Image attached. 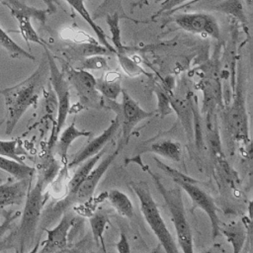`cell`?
Instances as JSON below:
<instances>
[{
	"label": "cell",
	"mask_w": 253,
	"mask_h": 253,
	"mask_svg": "<svg viewBox=\"0 0 253 253\" xmlns=\"http://www.w3.org/2000/svg\"><path fill=\"white\" fill-rule=\"evenodd\" d=\"M45 67L42 64L32 75L22 82L0 90L6 107L5 133L10 135L25 112L36 103L42 77Z\"/></svg>",
	"instance_id": "1"
},
{
	"label": "cell",
	"mask_w": 253,
	"mask_h": 253,
	"mask_svg": "<svg viewBox=\"0 0 253 253\" xmlns=\"http://www.w3.org/2000/svg\"><path fill=\"white\" fill-rule=\"evenodd\" d=\"M138 164L141 166V169L146 171L151 177L157 191L163 198V201L169 211L170 218L175 227L176 236L178 245L184 253H193L194 245H193V234L191 230V226L188 222L185 208L181 195V188L179 186L168 188L166 187L158 175L154 173L149 166L144 165L138 156Z\"/></svg>",
	"instance_id": "2"
},
{
	"label": "cell",
	"mask_w": 253,
	"mask_h": 253,
	"mask_svg": "<svg viewBox=\"0 0 253 253\" xmlns=\"http://www.w3.org/2000/svg\"><path fill=\"white\" fill-rule=\"evenodd\" d=\"M44 183L43 175H39L34 187L28 190L21 221L17 228V244L21 252H24L34 241L44 202L42 193Z\"/></svg>",
	"instance_id": "3"
},
{
	"label": "cell",
	"mask_w": 253,
	"mask_h": 253,
	"mask_svg": "<svg viewBox=\"0 0 253 253\" xmlns=\"http://www.w3.org/2000/svg\"><path fill=\"white\" fill-rule=\"evenodd\" d=\"M131 189L136 194L139 201L140 211L149 225L150 229L168 253H178V245L176 244L172 234L167 228V225L160 213V211L148 189V186L144 182H132L130 184Z\"/></svg>",
	"instance_id": "4"
},
{
	"label": "cell",
	"mask_w": 253,
	"mask_h": 253,
	"mask_svg": "<svg viewBox=\"0 0 253 253\" xmlns=\"http://www.w3.org/2000/svg\"><path fill=\"white\" fill-rule=\"evenodd\" d=\"M45 49L46 55H47V66L49 69L50 74V82L53 87V90L55 91L56 97H57V118H56V124L52 130V134L49 139L48 146L52 147V145L55 143L57 136L59 132L62 130V127L65 125L67 115L69 113L70 109V94H69V86L67 81L64 79L63 74L59 71L57 65L55 64L54 58L49 53L47 47H43Z\"/></svg>",
	"instance_id": "5"
},
{
	"label": "cell",
	"mask_w": 253,
	"mask_h": 253,
	"mask_svg": "<svg viewBox=\"0 0 253 253\" xmlns=\"http://www.w3.org/2000/svg\"><path fill=\"white\" fill-rule=\"evenodd\" d=\"M126 144V143L121 139V142L118 145V147L112 153L108 154L104 159H102L98 165L96 164L97 167L93 168L91 170V172L88 174V176L85 178V180L81 183V185L79 186V188L77 189L75 194L72 195L71 197H67V199L64 201V204H69L70 202L71 203H73V202L84 203L87 200H89L93 196L101 178L104 176V174L106 173L108 168L111 166V164L117 158V156L120 154L121 150L123 149V147Z\"/></svg>",
	"instance_id": "6"
},
{
	"label": "cell",
	"mask_w": 253,
	"mask_h": 253,
	"mask_svg": "<svg viewBox=\"0 0 253 253\" xmlns=\"http://www.w3.org/2000/svg\"><path fill=\"white\" fill-rule=\"evenodd\" d=\"M121 93L122 103L119 106L120 112L117 116L120 120V126H122V140L127 143L129 135L132 129L135 127V126L141 121L151 117L152 113L143 110L139 106V104L134 99H132L130 95L125 90H122Z\"/></svg>",
	"instance_id": "7"
},
{
	"label": "cell",
	"mask_w": 253,
	"mask_h": 253,
	"mask_svg": "<svg viewBox=\"0 0 253 253\" xmlns=\"http://www.w3.org/2000/svg\"><path fill=\"white\" fill-rule=\"evenodd\" d=\"M176 184L190 197L193 203V209L199 208L207 213L211 226V236L214 239L220 233V221L217 215L216 206L211 197L207 192L198 187L196 183L176 182Z\"/></svg>",
	"instance_id": "8"
},
{
	"label": "cell",
	"mask_w": 253,
	"mask_h": 253,
	"mask_svg": "<svg viewBox=\"0 0 253 253\" xmlns=\"http://www.w3.org/2000/svg\"><path fill=\"white\" fill-rule=\"evenodd\" d=\"M175 23L183 30L194 34L210 36L218 40L220 31L215 18L207 13H185L177 15Z\"/></svg>",
	"instance_id": "9"
},
{
	"label": "cell",
	"mask_w": 253,
	"mask_h": 253,
	"mask_svg": "<svg viewBox=\"0 0 253 253\" xmlns=\"http://www.w3.org/2000/svg\"><path fill=\"white\" fill-rule=\"evenodd\" d=\"M75 222L74 216L66 212L63 214L58 224L52 229H45L46 239L42 242L41 252L62 251L67 246L68 232Z\"/></svg>",
	"instance_id": "10"
},
{
	"label": "cell",
	"mask_w": 253,
	"mask_h": 253,
	"mask_svg": "<svg viewBox=\"0 0 253 253\" xmlns=\"http://www.w3.org/2000/svg\"><path fill=\"white\" fill-rule=\"evenodd\" d=\"M120 126V120L117 116L109 125V126L97 137H95L93 140H91L87 145H85L72 159V161L69 163V167H75L78 166L80 163L85 161L86 159L94 156L97 154L100 150H102L105 145L108 143V141L115 135L118 128Z\"/></svg>",
	"instance_id": "11"
},
{
	"label": "cell",
	"mask_w": 253,
	"mask_h": 253,
	"mask_svg": "<svg viewBox=\"0 0 253 253\" xmlns=\"http://www.w3.org/2000/svg\"><path fill=\"white\" fill-rule=\"evenodd\" d=\"M28 180H17L0 184V208L12 205H20L29 190Z\"/></svg>",
	"instance_id": "12"
},
{
	"label": "cell",
	"mask_w": 253,
	"mask_h": 253,
	"mask_svg": "<svg viewBox=\"0 0 253 253\" xmlns=\"http://www.w3.org/2000/svg\"><path fill=\"white\" fill-rule=\"evenodd\" d=\"M10 13L16 19L19 27V33L21 34L23 39L26 41V42L28 43L35 42L43 47H47L45 42L40 38V36L38 35V33L36 32V30L34 29L31 23L32 18H35L36 20H38L37 16L34 13L28 12V11H21V10L12 11Z\"/></svg>",
	"instance_id": "13"
},
{
	"label": "cell",
	"mask_w": 253,
	"mask_h": 253,
	"mask_svg": "<svg viewBox=\"0 0 253 253\" xmlns=\"http://www.w3.org/2000/svg\"><path fill=\"white\" fill-rule=\"evenodd\" d=\"M67 2V4L69 6H71L82 18L83 20L89 25V27L92 29V31L95 33L99 42L101 45H103L104 47H106L111 53H115L116 54V50L113 47V45L109 42V41L107 40L106 34L104 33V31L95 23V21L93 20L92 16L90 15L89 11L87 10L85 4H84V0H65Z\"/></svg>",
	"instance_id": "14"
},
{
	"label": "cell",
	"mask_w": 253,
	"mask_h": 253,
	"mask_svg": "<svg viewBox=\"0 0 253 253\" xmlns=\"http://www.w3.org/2000/svg\"><path fill=\"white\" fill-rule=\"evenodd\" d=\"M106 150H107V148L104 147L97 154L86 159L85 161H83L82 163H80L78 165L79 166L78 169L75 171L74 175L72 176V178L70 179V181L68 182V185H67L68 193H69L68 197H71L72 195L75 194V192L77 191V189L79 188L81 183L85 180V178L88 176V174L91 172V170L95 167V165L101 160V158L105 154Z\"/></svg>",
	"instance_id": "15"
},
{
	"label": "cell",
	"mask_w": 253,
	"mask_h": 253,
	"mask_svg": "<svg viewBox=\"0 0 253 253\" xmlns=\"http://www.w3.org/2000/svg\"><path fill=\"white\" fill-rule=\"evenodd\" d=\"M91 135V131L79 129L75 126L74 124L66 126L63 130H61L57 136L55 142H57V152L60 155L61 159L67 160V152L71 145V143L79 138V137H89Z\"/></svg>",
	"instance_id": "16"
},
{
	"label": "cell",
	"mask_w": 253,
	"mask_h": 253,
	"mask_svg": "<svg viewBox=\"0 0 253 253\" xmlns=\"http://www.w3.org/2000/svg\"><path fill=\"white\" fill-rule=\"evenodd\" d=\"M0 169L11 175L16 180L31 181L36 169L24 162H19L11 158L0 156Z\"/></svg>",
	"instance_id": "17"
},
{
	"label": "cell",
	"mask_w": 253,
	"mask_h": 253,
	"mask_svg": "<svg viewBox=\"0 0 253 253\" xmlns=\"http://www.w3.org/2000/svg\"><path fill=\"white\" fill-rule=\"evenodd\" d=\"M107 199L112 207L123 216L130 218L134 214V209L129 197L120 190L113 189L108 193Z\"/></svg>",
	"instance_id": "18"
},
{
	"label": "cell",
	"mask_w": 253,
	"mask_h": 253,
	"mask_svg": "<svg viewBox=\"0 0 253 253\" xmlns=\"http://www.w3.org/2000/svg\"><path fill=\"white\" fill-rule=\"evenodd\" d=\"M219 231L232 245L234 253H238L241 251L246 240V228L241 222H231L223 228H220Z\"/></svg>",
	"instance_id": "19"
},
{
	"label": "cell",
	"mask_w": 253,
	"mask_h": 253,
	"mask_svg": "<svg viewBox=\"0 0 253 253\" xmlns=\"http://www.w3.org/2000/svg\"><path fill=\"white\" fill-rule=\"evenodd\" d=\"M150 151L166 159L179 162L182 157V148L179 142L173 140H162L151 144Z\"/></svg>",
	"instance_id": "20"
},
{
	"label": "cell",
	"mask_w": 253,
	"mask_h": 253,
	"mask_svg": "<svg viewBox=\"0 0 253 253\" xmlns=\"http://www.w3.org/2000/svg\"><path fill=\"white\" fill-rule=\"evenodd\" d=\"M17 214L14 215L11 211L5 215V220L0 223V251L13 247L17 242V228L13 229L12 222Z\"/></svg>",
	"instance_id": "21"
},
{
	"label": "cell",
	"mask_w": 253,
	"mask_h": 253,
	"mask_svg": "<svg viewBox=\"0 0 253 253\" xmlns=\"http://www.w3.org/2000/svg\"><path fill=\"white\" fill-rule=\"evenodd\" d=\"M0 46L3 47L12 58H20V59L27 58L30 60L36 59V57L32 53L28 52L22 46H20L17 42H15L13 39L7 34V32L2 29L1 26H0Z\"/></svg>",
	"instance_id": "22"
},
{
	"label": "cell",
	"mask_w": 253,
	"mask_h": 253,
	"mask_svg": "<svg viewBox=\"0 0 253 253\" xmlns=\"http://www.w3.org/2000/svg\"><path fill=\"white\" fill-rule=\"evenodd\" d=\"M95 88L109 100L116 101L122 92L120 76H117L114 79H110L106 76V78L96 80Z\"/></svg>",
	"instance_id": "23"
},
{
	"label": "cell",
	"mask_w": 253,
	"mask_h": 253,
	"mask_svg": "<svg viewBox=\"0 0 253 253\" xmlns=\"http://www.w3.org/2000/svg\"><path fill=\"white\" fill-rule=\"evenodd\" d=\"M108 221H109L108 216L104 212H96L89 218V223L92 230L94 241L97 246L102 245L104 250H105V246H104L105 244H104L103 234Z\"/></svg>",
	"instance_id": "24"
},
{
	"label": "cell",
	"mask_w": 253,
	"mask_h": 253,
	"mask_svg": "<svg viewBox=\"0 0 253 253\" xmlns=\"http://www.w3.org/2000/svg\"><path fill=\"white\" fill-rule=\"evenodd\" d=\"M0 3L4 6H6L10 10V12L20 11V10L32 12L37 16L38 21H40L42 24L45 22L46 14H47L46 10H42V9H37L35 7H31L27 4H25L24 2H22L21 0H0Z\"/></svg>",
	"instance_id": "25"
},
{
	"label": "cell",
	"mask_w": 253,
	"mask_h": 253,
	"mask_svg": "<svg viewBox=\"0 0 253 253\" xmlns=\"http://www.w3.org/2000/svg\"><path fill=\"white\" fill-rule=\"evenodd\" d=\"M119 20L120 17L118 15V13H114L113 15H109L107 17V24L109 26L110 32H111V36H112V42H113V47L116 50V54L117 53H124L125 47L122 43L121 41V31H120V26H119Z\"/></svg>",
	"instance_id": "26"
},
{
	"label": "cell",
	"mask_w": 253,
	"mask_h": 253,
	"mask_svg": "<svg viewBox=\"0 0 253 253\" xmlns=\"http://www.w3.org/2000/svg\"><path fill=\"white\" fill-rule=\"evenodd\" d=\"M72 78L76 86L81 87L85 91L92 92L96 87V78L88 70H72Z\"/></svg>",
	"instance_id": "27"
},
{
	"label": "cell",
	"mask_w": 253,
	"mask_h": 253,
	"mask_svg": "<svg viewBox=\"0 0 253 253\" xmlns=\"http://www.w3.org/2000/svg\"><path fill=\"white\" fill-rule=\"evenodd\" d=\"M76 69L82 70H106L108 69V62L103 54H96L86 56L84 59L79 61Z\"/></svg>",
	"instance_id": "28"
},
{
	"label": "cell",
	"mask_w": 253,
	"mask_h": 253,
	"mask_svg": "<svg viewBox=\"0 0 253 253\" xmlns=\"http://www.w3.org/2000/svg\"><path fill=\"white\" fill-rule=\"evenodd\" d=\"M23 150L18 146L17 140H0V156L24 162L22 158Z\"/></svg>",
	"instance_id": "29"
},
{
	"label": "cell",
	"mask_w": 253,
	"mask_h": 253,
	"mask_svg": "<svg viewBox=\"0 0 253 253\" xmlns=\"http://www.w3.org/2000/svg\"><path fill=\"white\" fill-rule=\"evenodd\" d=\"M118 60L120 62L121 67L128 76H137L139 74H146L145 70L139 66L134 60L129 58L125 52L117 53Z\"/></svg>",
	"instance_id": "30"
},
{
	"label": "cell",
	"mask_w": 253,
	"mask_h": 253,
	"mask_svg": "<svg viewBox=\"0 0 253 253\" xmlns=\"http://www.w3.org/2000/svg\"><path fill=\"white\" fill-rule=\"evenodd\" d=\"M156 165L158 168H160L164 173H166L175 183L176 182H190V183H197L198 181L190 176H187L186 174L178 171L177 169H174L165 163H163L161 160H159L157 157H153Z\"/></svg>",
	"instance_id": "31"
},
{
	"label": "cell",
	"mask_w": 253,
	"mask_h": 253,
	"mask_svg": "<svg viewBox=\"0 0 253 253\" xmlns=\"http://www.w3.org/2000/svg\"><path fill=\"white\" fill-rule=\"evenodd\" d=\"M214 9L218 11H223L228 14H232L235 17L240 16L243 17L242 13V6L238 0H226L225 2L217 5Z\"/></svg>",
	"instance_id": "32"
},
{
	"label": "cell",
	"mask_w": 253,
	"mask_h": 253,
	"mask_svg": "<svg viewBox=\"0 0 253 253\" xmlns=\"http://www.w3.org/2000/svg\"><path fill=\"white\" fill-rule=\"evenodd\" d=\"M157 100H158V110L161 113V116H165L171 113V108H170V102L166 94L162 91H157Z\"/></svg>",
	"instance_id": "33"
},
{
	"label": "cell",
	"mask_w": 253,
	"mask_h": 253,
	"mask_svg": "<svg viewBox=\"0 0 253 253\" xmlns=\"http://www.w3.org/2000/svg\"><path fill=\"white\" fill-rule=\"evenodd\" d=\"M116 247H117V250H118L119 252H121V253H128V252L130 251V248H129V244H128L126 235L124 232H121L120 240H119V242L116 244Z\"/></svg>",
	"instance_id": "34"
},
{
	"label": "cell",
	"mask_w": 253,
	"mask_h": 253,
	"mask_svg": "<svg viewBox=\"0 0 253 253\" xmlns=\"http://www.w3.org/2000/svg\"><path fill=\"white\" fill-rule=\"evenodd\" d=\"M189 0H165L162 4H161V9L159 10V14L162 12H166L169 10H172L173 8L180 6L181 4L187 2Z\"/></svg>",
	"instance_id": "35"
},
{
	"label": "cell",
	"mask_w": 253,
	"mask_h": 253,
	"mask_svg": "<svg viewBox=\"0 0 253 253\" xmlns=\"http://www.w3.org/2000/svg\"><path fill=\"white\" fill-rule=\"evenodd\" d=\"M3 123H4V120H2V121H1V122H0V126H1V125H2V124H3Z\"/></svg>",
	"instance_id": "36"
}]
</instances>
